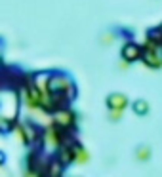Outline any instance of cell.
Segmentation results:
<instances>
[{
    "mask_svg": "<svg viewBox=\"0 0 162 177\" xmlns=\"http://www.w3.org/2000/svg\"><path fill=\"white\" fill-rule=\"evenodd\" d=\"M124 55H126V59H133V57H135V49H133V46H128V48L124 49Z\"/></svg>",
    "mask_w": 162,
    "mask_h": 177,
    "instance_id": "cell-1",
    "label": "cell"
},
{
    "mask_svg": "<svg viewBox=\"0 0 162 177\" xmlns=\"http://www.w3.org/2000/svg\"><path fill=\"white\" fill-rule=\"evenodd\" d=\"M109 103L111 105H114V103H117V105H124V97H111Z\"/></svg>",
    "mask_w": 162,
    "mask_h": 177,
    "instance_id": "cell-2",
    "label": "cell"
}]
</instances>
